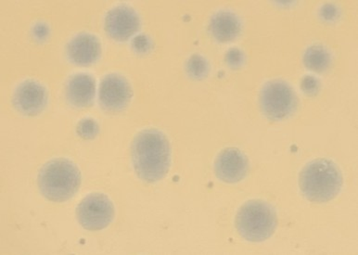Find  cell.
Segmentation results:
<instances>
[{
	"instance_id": "10",
	"label": "cell",
	"mask_w": 358,
	"mask_h": 255,
	"mask_svg": "<svg viewBox=\"0 0 358 255\" xmlns=\"http://www.w3.org/2000/svg\"><path fill=\"white\" fill-rule=\"evenodd\" d=\"M214 169L218 180L227 184L241 182L249 172L247 156L237 148H227L215 159Z\"/></svg>"
},
{
	"instance_id": "16",
	"label": "cell",
	"mask_w": 358,
	"mask_h": 255,
	"mask_svg": "<svg viewBox=\"0 0 358 255\" xmlns=\"http://www.w3.org/2000/svg\"><path fill=\"white\" fill-rule=\"evenodd\" d=\"M99 126L98 123L94 119L87 118L79 122L76 126V133L79 137L84 140H92L98 136Z\"/></svg>"
},
{
	"instance_id": "21",
	"label": "cell",
	"mask_w": 358,
	"mask_h": 255,
	"mask_svg": "<svg viewBox=\"0 0 358 255\" xmlns=\"http://www.w3.org/2000/svg\"><path fill=\"white\" fill-rule=\"evenodd\" d=\"M48 33H50V30H48V25L45 24H38L35 25L33 29V35L38 41H43L47 39Z\"/></svg>"
},
{
	"instance_id": "12",
	"label": "cell",
	"mask_w": 358,
	"mask_h": 255,
	"mask_svg": "<svg viewBox=\"0 0 358 255\" xmlns=\"http://www.w3.org/2000/svg\"><path fill=\"white\" fill-rule=\"evenodd\" d=\"M96 80L90 73H76L68 80L65 97L71 106L87 108L93 103L96 96Z\"/></svg>"
},
{
	"instance_id": "1",
	"label": "cell",
	"mask_w": 358,
	"mask_h": 255,
	"mask_svg": "<svg viewBox=\"0 0 358 255\" xmlns=\"http://www.w3.org/2000/svg\"><path fill=\"white\" fill-rule=\"evenodd\" d=\"M171 157L169 138L160 130H142L133 140V169L136 177L144 182L156 183L164 180L171 166Z\"/></svg>"
},
{
	"instance_id": "5",
	"label": "cell",
	"mask_w": 358,
	"mask_h": 255,
	"mask_svg": "<svg viewBox=\"0 0 358 255\" xmlns=\"http://www.w3.org/2000/svg\"><path fill=\"white\" fill-rule=\"evenodd\" d=\"M259 103L263 115L268 120L280 122L294 115L298 100L294 89L287 82L275 79L264 85Z\"/></svg>"
},
{
	"instance_id": "19",
	"label": "cell",
	"mask_w": 358,
	"mask_h": 255,
	"mask_svg": "<svg viewBox=\"0 0 358 255\" xmlns=\"http://www.w3.org/2000/svg\"><path fill=\"white\" fill-rule=\"evenodd\" d=\"M320 81L317 78H313V76H306V78L303 79L302 83H301V89L306 94L314 95L318 92L320 87Z\"/></svg>"
},
{
	"instance_id": "13",
	"label": "cell",
	"mask_w": 358,
	"mask_h": 255,
	"mask_svg": "<svg viewBox=\"0 0 358 255\" xmlns=\"http://www.w3.org/2000/svg\"><path fill=\"white\" fill-rule=\"evenodd\" d=\"M209 29L215 41L220 43H229L236 41L241 35V20L232 11L220 10L212 17Z\"/></svg>"
},
{
	"instance_id": "14",
	"label": "cell",
	"mask_w": 358,
	"mask_h": 255,
	"mask_svg": "<svg viewBox=\"0 0 358 255\" xmlns=\"http://www.w3.org/2000/svg\"><path fill=\"white\" fill-rule=\"evenodd\" d=\"M303 64L312 72H326L331 64V53L325 47L320 45L310 46L303 54Z\"/></svg>"
},
{
	"instance_id": "17",
	"label": "cell",
	"mask_w": 358,
	"mask_h": 255,
	"mask_svg": "<svg viewBox=\"0 0 358 255\" xmlns=\"http://www.w3.org/2000/svg\"><path fill=\"white\" fill-rule=\"evenodd\" d=\"M244 61H245V56L241 50L231 49L227 53L226 61L229 67L238 69L243 66Z\"/></svg>"
},
{
	"instance_id": "8",
	"label": "cell",
	"mask_w": 358,
	"mask_h": 255,
	"mask_svg": "<svg viewBox=\"0 0 358 255\" xmlns=\"http://www.w3.org/2000/svg\"><path fill=\"white\" fill-rule=\"evenodd\" d=\"M141 19L134 8L118 5L108 11L104 20V29L113 41L124 42L138 32Z\"/></svg>"
},
{
	"instance_id": "20",
	"label": "cell",
	"mask_w": 358,
	"mask_h": 255,
	"mask_svg": "<svg viewBox=\"0 0 358 255\" xmlns=\"http://www.w3.org/2000/svg\"><path fill=\"white\" fill-rule=\"evenodd\" d=\"M150 41L147 38L146 36H136L135 41H133V48L139 54H144L150 50Z\"/></svg>"
},
{
	"instance_id": "7",
	"label": "cell",
	"mask_w": 358,
	"mask_h": 255,
	"mask_svg": "<svg viewBox=\"0 0 358 255\" xmlns=\"http://www.w3.org/2000/svg\"><path fill=\"white\" fill-rule=\"evenodd\" d=\"M133 97L131 85L119 73L105 75L99 84L98 99L101 109L108 112L126 110Z\"/></svg>"
},
{
	"instance_id": "2",
	"label": "cell",
	"mask_w": 358,
	"mask_h": 255,
	"mask_svg": "<svg viewBox=\"0 0 358 255\" xmlns=\"http://www.w3.org/2000/svg\"><path fill=\"white\" fill-rule=\"evenodd\" d=\"M343 185L342 172L337 164L329 159H315L309 161L301 171V192L309 202H331L340 194Z\"/></svg>"
},
{
	"instance_id": "3",
	"label": "cell",
	"mask_w": 358,
	"mask_h": 255,
	"mask_svg": "<svg viewBox=\"0 0 358 255\" xmlns=\"http://www.w3.org/2000/svg\"><path fill=\"white\" fill-rule=\"evenodd\" d=\"M81 180L80 170L65 158L48 161L38 175L39 191L52 203H64L72 199L80 188Z\"/></svg>"
},
{
	"instance_id": "18",
	"label": "cell",
	"mask_w": 358,
	"mask_h": 255,
	"mask_svg": "<svg viewBox=\"0 0 358 255\" xmlns=\"http://www.w3.org/2000/svg\"><path fill=\"white\" fill-rule=\"evenodd\" d=\"M320 18L326 22L335 21L339 16V8L334 4H324L320 10Z\"/></svg>"
},
{
	"instance_id": "11",
	"label": "cell",
	"mask_w": 358,
	"mask_h": 255,
	"mask_svg": "<svg viewBox=\"0 0 358 255\" xmlns=\"http://www.w3.org/2000/svg\"><path fill=\"white\" fill-rule=\"evenodd\" d=\"M66 54L71 64L78 66H90L101 58V41L93 34H78L68 43Z\"/></svg>"
},
{
	"instance_id": "4",
	"label": "cell",
	"mask_w": 358,
	"mask_h": 255,
	"mask_svg": "<svg viewBox=\"0 0 358 255\" xmlns=\"http://www.w3.org/2000/svg\"><path fill=\"white\" fill-rule=\"evenodd\" d=\"M238 235L250 242H262L274 234L278 226L275 209L261 200H251L241 205L235 218Z\"/></svg>"
},
{
	"instance_id": "15",
	"label": "cell",
	"mask_w": 358,
	"mask_h": 255,
	"mask_svg": "<svg viewBox=\"0 0 358 255\" xmlns=\"http://www.w3.org/2000/svg\"><path fill=\"white\" fill-rule=\"evenodd\" d=\"M186 71L189 78L200 80L206 78L209 73V64L203 56L194 54L187 59Z\"/></svg>"
},
{
	"instance_id": "6",
	"label": "cell",
	"mask_w": 358,
	"mask_h": 255,
	"mask_svg": "<svg viewBox=\"0 0 358 255\" xmlns=\"http://www.w3.org/2000/svg\"><path fill=\"white\" fill-rule=\"evenodd\" d=\"M115 217V205L103 194L94 192L87 195L76 208L79 225L87 231H101L113 223Z\"/></svg>"
},
{
	"instance_id": "9",
	"label": "cell",
	"mask_w": 358,
	"mask_h": 255,
	"mask_svg": "<svg viewBox=\"0 0 358 255\" xmlns=\"http://www.w3.org/2000/svg\"><path fill=\"white\" fill-rule=\"evenodd\" d=\"M48 101V90L44 85L33 79L20 83L13 95V104L17 112L28 117L43 112Z\"/></svg>"
}]
</instances>
